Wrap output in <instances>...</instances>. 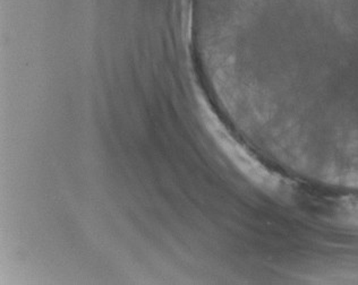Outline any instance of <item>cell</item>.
<instances>
[{
	"instance_id": "1",
	"label": "cell",
	"mask_w": 358,
	"mask_h": 285,
	"mask_svg": "<svg viewBox=\"0 0 358 285\" xmlns=\"http://www.w3.org/2000/svg\"><path fill=\"white\" fill-rule=\"evenodd\" d=\"M329 217L339 226L358 230V196H343L334 200Z\"/></svg>"
}]
</instances>
